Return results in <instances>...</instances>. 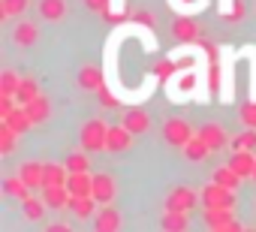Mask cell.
<instances>
[{
  "instance_id": "6da1fadb",
  "label": "cell",
  "mask_w": 256,
  "mask_h": 232,
  "mask_svg": "<svg viewBox=\"0 0 256 232\" xmlns=\"http://www.w3.org/2000/svg\"><path fill=\"white\" fill-rule=\"evenodd\" d=\"M78 142H82V148L90 151V154L106 151V142H108V124H106L102 118H90V121H84L82 130H78Z\"/></svg>"
},
{
  "instance_id": "7a4b0ae2",
  "label": "cell",
  "mask_w": 256,
  "mask_h": 232,
  "mask_svg": "<svg viewBox=\"0 0 256 232\" xmlns=\"http://www.w3.org/2000/svg\"><path fill=\"white\" fill-rule=\"evenodd\" d=\"M196 84H199L196 72H193V70H181V72H175V76L166 82V94H169V100L184 102V100H193V96H196Z\"/></svg>"
},
{
  "instance_id": "3957f363",
  "label": "cell",
  "mask_w": 256,
  "mask_h": 232,
  "mask_svg": "<svg viewBox=\"0 0 256 232\" xmlns=\"http://www.w3.org/2000/svg\"><path fill=\"white\" fill-rule=\"evenodd\" d=\"M199 193H202V208H235V202H238L235 190H229L217 181L205 184V190H199Z\"/></svg>"
},
{
  "instance_id": "277c9868",
  "label": "cell",
  "mask_w": 256,
  "mask_h": 232,
  "mask_svg": "<svg viewBox=\"0 0 256 232\" xmlns=\"http://www.w3.org/2000/svg\"><path fill=\"white\" fill-rule=\"evenodd\" d=\"M196 205H202V193L193 190V187H184V184H178V187L169 190V196H166V208H172V211H187V214H193Z\"/></svg>"
},
{
  "instance_id": "5b68a950",
  "label": "cell",
  "mask_w": 256,
  "mask_h": 232,
  "mask_svg": "<svg viewBox=\"0 0 256 232\" xmlns=\"http://www.w3.org/2000/svg\"><path fill=\"white\" fill-rule=\"evenodd\" d=\"M193 133H196V130H193L190 121H184V118H169V121L163 124V139H166L169 145H175V148H184Z\"/></svg>"
},
{
  "instance_id": "8992f818",
  "label": "cell",
  "mask_w": 256,
  "mask_h": 232,
  "mask_svg": "<svg viewBox=\"0 0 256 232\" xmlns=\"http://www.w3.org/2000/svg\"><path fill=\"white\" fill-rule=\"evenodd\" d=\"M120 226H124L120 208H114V202L100 205V211L94 214V229H96V232H118Z\"/></svg>"
},
{
  "instance_id": "52a82bcc",
  "label": "cell",
  "mask_w": 256,
  "mask_h": 232,
  "mask_svg": "<svg viewBox=\"0 0 256 232\" xmlns=\"http://www.w3.org/2000/svg\"><path fill=\"white\" fill-rule=\"evenodd\" d=\"M114 196H118V181H114V175H112V172H96V175H94V199H96L100 205H108V202H114Z\"/></svg>"
},
{
  "instance_id": "ba28073f",
  "label": "cell",
  "mask_w": 256,
  "mask_h": 232,
  "mask_svg": "<svg viewBox=\"0 0 256 232\" xmlns=\"http://www.w3.org/2000/svg\"><path fill=\"white\" fill-rule=\"evenodd\" d=\"M120 124H124V127H130L136 136H145V133H151V127H154L151 114H148L145 108H139V106H130V108H126Z\"/></svg>"
},
{
  "instance_id": "9c48e42d",
  "label": "cell",
  "mask_w": 256,
  "mask_h": 232,
  "mask_svg": "<svg viewBox=\"0 0 256 232\" xmlns=\"http://www.w3.org/2000/svg\"><path fill=\"white\" fill-rule=\"evenodd\" d=\"M133 139H136V133H133L130 127H124V124L108 127V142H106V151H112V154H124V151H130V148H133Z\"/></svg>"
},
{
  "instance_id": "30bf717a",
  "label": "cell",
  "mask_w": 256,
  "mask_h": 232,
  "mask_svg": "<svg viewBox=\"0 0 256 232\" xmlns=\"http://www.w3.org/2000/svg\"><path fill=\"white\" fill-rule=\"evenodd\" d=\"M172 36L178 40V42H184V46H193L196 40H199V22L193 18V16H178L175 18V24H172Z\"/></svg>"
},
{
  "instance_id": "8fae6325",
  "label": "cell",
  "mask_w": 256,
  "mask_h": 232,
  "mask_svg": "<svg viewBox=\"0 0 256 232\" xmlns=\"http://www.w3.org/2000/svg\"><path fill=\"white\" fill-rule=\"evenodd\" d=\"M205 142H208V148L211 151H223L232 139H229V133H226V127L223 124H217V121H208V124H202L199 130H196Z\"/></svg>"
},
{
  "instance_id": "7c38bea8",
  "label": "cell",
  "mask_w": 256,
  "mask_h": 232,
  "mask_svg": "<svg viewBox=\"0 0 256 232\" xmlns=\"http://www.w3.org/2000/svg\"><path fill=\"white\" fill-rule=\"evenodd\" d=\"M10 36H12V42H16L18 48H30V46L40 40V28H36V22H30V18H18Z\"/></svg>"
},
{
  "instance_id": "4fadbf2b",
  "label": "cell",
  "mask_w": 256,
  "mask_h": 232,
  "mask_svg": "<svg viewBox=\"0 0 256 232\" xmlns=\"http://www.w3.org/2000/svg\"><path fill=\"white\" fill-rule=\"evenodd\" d=\"M42 199H46L48 211H70V205H72V193L66 190V184L42 187Z\"/></svg>"
},
{
  "instance_id": "5bb4252c",
  "label": "cell",
  "mask_w": 256,
  "mask_h": 232,
  "mask_svg": "<svg viewBox=\"0 0 256 232\" xmlns=\"http://www.w3.org/2000/svg\"><path fill=\"white\" fill-rule=\"evenodd\" d=\"M205 214V226L208 229H238V223H235V214H232V208H202Z\"/></svg>"
},
{
  "instance_id": "9a60e30c",
  "label": "cell",
  "mask_w": 256,
  "mask_h": 232,
  "mask_svg": "<svg viewBox=\"0 0 256 232\" xmlns=\"http://www.w3.org/2000/svg\"><path fill=\"white\" fill-rule=\"evenodd\" d=\"M36 12L48 24H60L66 18V0H36Z\"/></svg>"
},
{
  "instance_id": "2e32d148",
  "label": "cell",
  "mask_w": 256,
  "mask_h": 232,
  "mask_svg": "<svg viewBox=\"0 0 256 232\" xmlns=\"http://www.w3.org/2000/svg\"><path fill=\"white\" fill-rule=\"evenodd\" d=\"M18 175L24 178V184H28L30 190H42V181H46V163H40V160H24V163L18 166Z\"/></svg>"
},
{
  "instance_id": "e0dca14e",
  "label": "cell",
  "mask_w": 256,
  "mask_h": 232,
  "mask_svg": "<svg viewBox=\"0 0 256 232\" xmlns=\"http://www.w3.org/2000/svg\"><path fill=\"white\" fill-rule=\"evenodd\" d=\"M66 190L72 193V199L94 196V175H90V172H70V178H66Z\"/></svg>"
},
{
  "instance_id": "ac0fdd59",
  "label": "cell",
  "mask_w": 256,
  "mask_h": 232,
  "mask_svg": "<svg viewBox=\"0 0 256 232\" xmlns=\"http://www.w3.org/2000/svg\"><path fill=\"white\" fill-rule=\"evenodd\" d=\"M78 88H82V90H88V94L102 90V88H106V82H102V70H100L96 64L82 66V70H78Z\"/></svg>"
},
{
  "instance_id": "d6986e66",
  "label": "cell",
  "mask_w": 256,
  "mask_h": 232,
  "mask_svg": "<svg viewBox=\"0 0 256 232\" xmlns=\"http://www.w3.org/2000/svg\"><path fill=\"white\" fill-rule=\"evenodd\" d=\"M229 166L244 178V181H253V169H256V154L253 151H232L229 157Z\"/></svg>"
},
{
  "instance_id": "ffe728a7",
  "label": "cell",
  "mask_w": 256,
  "mask_h": 232,
  "mask_svg": "<svg viewBox=\"0 0 256 232\" xmlns=\"http://www.w3.org/2000/svg\"><path fill=\"white\" fill-rule=\"evenodd\" d=\"M181 151H184V160H190V163H202V160H205V157L211 154L208 142H205V139H202L199 133H193V136H190V142H187V145H184Z\"/></svg>"
},
{
  "instance_id": "44dd1931",
  "label": "cell",
  "mask_w": 256,
  "mask_h": 232,
  "mask_svg": "<svg viewBox=\"0 0 256 232\" xmlns=\"http://www.w3.org/2000/svg\"><path fill=\"white\" fill-rule=\"evenodd\" d=\"M160 226H163L166 232H184V229L190 226V214H187V211H172V208H166L163 217H160Z\"/></svg>"
},
{
  "instance_id": "7402d4cb",
  "label": "cell",
  "mask_w": 256,
  "mask_h": 232,
  "mask_svg": "<svg viewBox=\"0 0 256 232\" xmlns=\"http://www.w3.org/2000/svg\"><path fill=\"white\" fill-rule=\"evenodd\" d=\"M24 108H28V114L34 118V124H46V121L52 118V100H48L46 94H40V96H36L34 102H28Z\"/></svg>"
},
{
  "instance_id": "603a6c76",
  "label": "cell",
  "mask_w": 256,
  "mask_h": 232,
  "mask_svg": "<svg viewBox=\"0 0 256 232\" xmlns=\"http://www.w3.org/2000/svg\"><path fill=\"white\" fill-rule=\"evenodd\" d=\"M22 211H24V217L30 220V223H40L42 217H46V211H48V205H46V199L42 196H28V199H22Z\"/></svg>"
},
{
  "instance_id": "cb8c5ba5",
  "label": "cell",
  "mask_w": 256,
  "mask_h": 232,
  "mask_svg": "<svg viewBox=\"0 0 256 232\" xmlns=\"http://www.w3.org/2000/svg\"><path fill=\"white\" fill-rule=\"evenodd\" d=\"M30 10V0H0V18L12 22V18H24Z\"/></svg>"
},
{
  "instance_id": "d4e9b609",
  "label": "cell",
  "mask_w": 256,
  "mask_h": 232,
  "mask_svg": "<svg viewBox=\"0 0 256 232\" xmlns=\"http://www.w3.org/2000/svg\"><path fill=\"white\" fill-rule=\"evenodd\" d=\"M40 94H42V90H40V82H36L34 76H22V84H18V90H16V100H18V106H28V102H34Z\"/></svg>"
},
{
  "instance_id": "484cf974",
  "label": "cell",
  "mask_w": 256,
  "mask_h": 232,
  "mask_svg": "<svg viewBox=\"0 0 256 232\" xmlns=\"http://www.w3.org/2000/svg\"><path fill=\"white\" fill-rule=\"evenodd\" d=\"M211 181H217V184H223V187H229V190H238L244 178H241L229 163H226V166H217V169L211 172Z\"/></svg>"
},
{
  "instance_id": "4316f807",
  "label": "cell",
  "mask_w": 256,
  "mask_h": 232,
  "mask_svg": "<svg viewBox=\"0 0 256 232\" xmlns=\"http://www.w3.org/2000/svg\"><path fill=\"white\" fill-rule=\"evenodd\" d=\"M70 211H72L78 220H94V214L100 211V202H96L94 196H82V199H72Z\"/></svg>"
},
{
  "instance_id": "83f0119b",
  "label": "cell",
  "mask_w": 256,
  "mask_h": 232,
  "mask_svg": "<svg viewBox=\"0 0 256 232\" xmlns=\"http://www.w3.org/2000/svg\"><path fill=\"white\" fill-rule=\"evenodd\" d=\"M4 124H10L12 130H18L22 136H24L30 127H36V124H34V118L28 114V108H24V106H16V108H12V114H10V118H6Z\"/></svg>"
},
{
  "instance_id": "f1b7e54d",
  "label": "cell",
  "mask_w": 256,
  "mask_h": 232,
  "mask_svg": "<svg viewBox=\"0 0 256 232\" xmlns=\"http://www.w3.org/2000/svg\"><path fill=\"white\" fill-rule=\"evenodd\" d=\"M4 193L22 202V199H28V196L34 193V190H30V187L24 184V178H22V175H10V178H4Z\"/></svg>"
},
{
  "instance_id": "f546056e",
  "label": "cell",
  "mask_w": 256,
  "mask_h": 232,
  "mask_svg": "<svg viewBox=\"0 0 256 232\" xmlns=\"http://www.w3.org/2000/svg\"><path fill=\"white\" fill-rule=\"evenodd\" d=\"M66 178H70V169H66V163H46V181H42V187L66 184Z\"/></svg>"
},
{
  "instance_id": "4dcf8cb0",
  "label": "cell",
  "mask_w": 256,
  "mask_h": 232,
  "mask_svg": "<svg viewBox=\"0 0 256 232\" xmlns=\"http://www.w3.org/2000/svg\"><path fill=\"white\" fill-rule=\"evenodd\" d=\"M232 151H256V127H247L244 133L232 136Z\"/></svg>"
},
{
  "instance_id": "1f68e13d",
  "label": "cell",
  "mask_w": 256,
  "mask_h": 232,
  "mask_svg": "<svg viewBox=\"0 0 256 232\" xmlns=\"http://www.w3.org/2000/svg\"><path fill=\"white\" fill-rule=\"evenodd\" d=\"M18 136H22L18 130H12L10 124L0 121V154L10 157V154H12V148H16V139H18Z\"/></svg>"
},
{
  "instance_id": "d6a6232c",
  "label": "cell",
  "mask_w": 256,
  "mask_h": 232,
  "mask_svg": "<svg viewBox=\"0 0 256 232\" xmlns=\"http://www.w3.org/2000/svg\"><path fill=\"white\" fill-rule=\"evenodd\" d=\"M18 84H22V76L16 72V70H4L0 72V94H12L16 96V90H18Z\"/></svg>"
},
{
  "instance_id": "836d02e7",
  "label": "cell",
  "mask_w": 256,
  "mask_h": 232,
  "mask_svg": "<svg viewBox=\"0 0 256 232\" xmlns=\"http://www.w3.org/2000/svg\"><path fill=\"white\" fill-rule=\"evenodd\" d=\"M66 169H70V172H90V160H88V154H84V151L70 154V157H66Z\"/></svg>"
},
{
  "instance_id": "e575fe53",
  "label": "cell",
  "mask_w": 256,
  "mask_h": 232,
  "mask_svg": "<svg viewBox=\"0 0 256 232\" xmlns=\"http://www.w3.org/2000/svg\"><path fill=\"white\" fill-rule=\"evenodd\" d=\"M244 18V0H232V4L223 10V22H229V24H238Z\"/></svg>"
},
{
  "instance_id": "d590c367",
  "label": "cell",
  "mask_w": 256,
  "mask_h": 232,
  "mask_svg": "<svg viewBox=\"0 0 256 232\" xmlns=\"http://www.w3.org/2000/svg\"><path fill=\"white\" fill-rule=\"evenodd\" d=\"M241 124L244 127H256V96L241 108Z\"/></svg>"
},
{
  "instance_id": "8d00e7d4",
  "label": "cell",
  "mask_w": 256,
  "mask_h": 232,
  "mask_svg": "<svg viewBox=\"0 0 256 232\" xmlns=\"http://www.w3.org/2000/svg\"><path fill=\"white\" fill-rule=\"evenodd\" d=\"M84 6L90 10V12H100V16H108V0H84Z\"/></svg>"
},
{
  "instance_id": "74e56055",
  "label": "cell",
  "mask_w": 256,
  "mask_h": 232,
  "mask_svg": "<svg viewBox=\"0 0 256 232\" xmlns=\"http://www.w3.org/2000/svg\"><path fill=\"white\" fill-rule=\"evenodd\" d=\"M66 229H70L66 223H52V226H48V232H66Z\"/></svg>"
},
{
  "instance_id": "f35d334b",
  "label": "cell",
  "mask_w": 256,
  "mask_h": 232,
  "mask_svg": "<svg viewBox=\"0 0 256 232\" xmlns=\"http://www.w3.org/2000/svg\"><path fill=\"white\" fill-rule=\"evenodd\" d=\"M253 181H256V169H253Z\"/></svg>"
}]
</instances>
